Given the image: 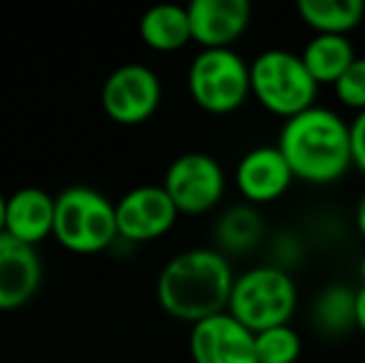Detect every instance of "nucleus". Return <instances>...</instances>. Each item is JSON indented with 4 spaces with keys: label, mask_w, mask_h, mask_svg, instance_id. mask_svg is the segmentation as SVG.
Listing matches in <instances>:
<instances>
[{
    "label": "nucleus",
    "mask_w": 365,
    "mask_h": 363,
    "mask_svg": "<svg viewBox=\"0 0 365 363\" xmlns=\"http://www.w3.org/2000/svg\"><path fill=\"white\" fill-rule=\"evenodd\" d=\"M53 237L73 254L105 252L120 239L115 202L85 184L63 189L55 197Z\"/></svg>",
    "instance_id": "7ed1b4c3"
},
{
    "label": "nucleus",
    "mask_w": 365,
    "mask_h": 363,
    "mask_svg": "<svg viewBox=\"0 0 365 363\" xmlns=\"http://www.w3.org/2000/svg\"><path fill=\"white\" fill-rule=\"evenodd\" d=\"M296 13L316 35H348L365 18L363 0H298Z\"/></svg>",
    "instance_id": "f3484780"
},
{
    "label": "nucleus",
    "mask_w": 365,
    "mask_h": 363,
    "mask_svg": "<svg viewBox=\"0 0 365 363\" xmlns=\"http://www.w3.org/2000/svg\"><path fill=\"white\" fill-rule=\"evenodd\" d=\"M102 110L112 122L135 127L147 122L162 102V80L142 63L120 65L102 85Z\"/></svg>",
    "instance_id": "6e6552de"
},
{
    "label": "nucleus",
    "mask_w": 365,
    "mask_h": 363,
    "mask_svg": "<svg viewBox=\"0 0 365 363\" xmlns=\"http://www.w3.org/2000/svg\"><path fill=\"white\" fill-rule=\"evenodd\" d=\"M338 102L356 112L365 110V55L358 58L346 73L338 78V83L333 85Z\"/></svg>",
    "instance_id": "412c9836"
},
{
    "label": "nucleus",
    "mask_w": 365,
    "mask_h": 363,
    "mask_svg": "<svg viewBox=\"0 0 365 363\" xmlns=\"http://www.w3.org/2000/svg\"><path fill=\"white\" fill-rule=\"evenodd\" d=\"M356 329L365 334V284L356 289Z\"/></svg>",
    "instance_id": "5701e85b"
},
{
    "label": "nucleus",
    "mask_w": 365,
    "mask_h": 363,
    "mask_svg": "<svg viewBox=\"0 0 365 363\" xmlns=\"http://www.w3.org/2000/svg\"><path fill=\"white\" fill-rule=\"evenodd\" d=\"M356 227H358V232H361L363 239H365V192L361 194V199H358V207H356Z\"/></svg>",
    "instance_id": "b1692460"
},
{
    "label": "nucleus",
    "mask_w": 365,
    "mask_h": 363,
    "mask_svg": "<svg viewBox=\"0 0 365 363\" xmlns=\"http://www.w3.org/2000/svg\"><path fill=\"white\" fill-rule=\"evenodd\" d=\"M351 152L353 167L365 175V110L351 120Z\"/></svg>",
    "instance_id": "4be33fe9"
},
{
    "label": "nucleus",
    "mask_w": 365,
    "mask_h": 363,
    "mask_svg": "<svg viewBox=\"0 0 365 363\" xmlns=\"http://www.w3.org/2000/svg\"><path fill=\"white\" fill-rule=\"evenodd\" d=\"M234 182L246 204L259 207L281 199L296 182L284 152L276 145H261L249 150L234 170Z\"/></svg>",
    "instance_id": "9b49d317"
},
{
    "label": "nucleus",
    "mask_w": 365,
    "mask_h": 363,
    "mask_svg": "<svg viewBox=\"0 0 365 363\" xmlns=\"http://www.w3.org/2000/svg\"><path fill=\"white\" fill-rule=\"evenodd\" d=\"M296 180L326 187L348 175L353 167L351 122L331 107L311 110L284 122L276 142Z\"/></svg>",
    "instance_id": "f03ea898"
},
{
    "label": "nucleus",
    "mask_w": 365,
    "mask_h": 363,
    "mask_svg": "<svg viewBox=\"0 0 365 363\" xmlns=\"http://www.w3.org/2000/svg\"><path fill=\"white\" fill-rule=\"evenodd\" d=\"M303 341L291 324L274 326L256 334V359L259 363H296L301 359Z\"/></svg>",
    "instance_id": "aec40b11"
},
{
    "label": "nucleus",
    "mask_w": 365,
    "mask_h": 363,
    "mask_svg": "<svg viewBox=\"0 0 365 363\" xmlns=\"http://www.w3.org/2000/svg\"><path fill=\"white\" fill-rule=\"evenodd\" d=\"M234 279V269L219 249H187L162 267L157 276V301L164 314L194 326L229 309Z\"/></svg>",
    "instance_id": "f257e3e1"
},
{
    "label": "nucleus",
    "mask_w": 365,
    "mask_h": 363,
    "mask_svg": "<svg viewBox=\"0 0 365 363\" xmlns=\"http://www.w3.org/2000/svg\"><path fill=\"white\" fill-rule=\"evenodd\" d=\"M194 105L212 115H231L251 97V65L234 48L199 50L187 73Z\"/></svg>",
    "instance_id": "423d86ee"
},
{
    "label": "nucleus",
    "mask_w": 365,
    "mask_h": 363,
    "mask_svg": "<svg viewBox=\"0 0 365 363\" xmlns=\"http://www.w3.org/2000/svg\"><path fill=\"white\" fill-rule=\"evenodd\" d=\"M5 207H8V197L0 192V234L5 232Z\"/></svg>",
    "instance_id": "393cba45"
},
{
    "label": "nucleus",
    "mask_w": 365,
    "mask_h": 363,
    "mask_svg": "<svg viewBox=\"0 0 365 363\" xmlns=\"http://www.w3.org/2000/svg\"><path fill=\"white\" fill-rule=\"evenodd\" d=\"M192 40L202 50L234 48L251 25L249 0H192L187 5Z\"/></svg>",
    "instance_id": "ddd939ff"
},
{
    "label": "nucleus",
    "mask_w": 365,
    "mask_h": 363,
    "mask_svg": "<svg viewBox=\"0 0 365 363\" xmlns=\"http://www.w3.org/2000/svg\"><path fill=\"white\" fill-rule=\"evenodd\" d=\"M140 38L147 48L157 53H174L192 40V23H189V10L184 5L162 3L149 8L140 18Z\"/></svg>",
    "instance_id": "2eb2a0df"
},
{
    "label": "nucleus",
    "mask_w": 365,
    "mask_h": 363,
    "mask_svg": "<svg viewBox=\"0 0 365 363\" xmlns=\"http://www.w3.org/2000/svg\"><path fill=\"white\" fill-rule=\"evenodd\" d=\"M311 319L318 334L346 336L356 329V291L351 286L331 284L316 296L311 309Z\"/></svg>",
    "instance_id": "6ab92c4d"
},
{
    "label": "nucleus",
    "mask_w": 365,
    "mask_h": 363,
    "mask_svg": "<svg viewBox=\"0 0 365 363\" xmlns=\"http://www.w3.org/2000/svg\"><path fill=\"white\" fill-rule=\"evenodd\" d=\"M120 239L147 244L164 237L177 224L179 209L162 184H142L130 189L115 202Z\"/></svg>",
    "instance_id": "1a4fd4ad"
},
{
    "label": "nucleus",
    "mask_w": 365,
    "mask_h": 363,
    "mask_svg": "<svg viewBox=\"0 0 365 363\" xmlns=\"http://www.w3.org/2000/svg\"><path fill=\"white\" fill-rule=\"evenodd\" d=\"M264 232H266L264 219H261V214L251 204L229 207L219 217L217 227H214V237H217L221 254L251 252L264 239Z\"/></svg>",
    "instance_id": "a211bd4d"
},
{
    "label": "nucleus",
    "mask_w": 365,
    "mask_h": 363,
    "mask_svg": "<svg viewBox=\"0 0 365 363\" xmlns=\"http://www.w3.org/2000/svg\"><path fill=\"white\" fill-rule=\"evenodd\" d=\"M189 356L194 363H259L256 334L224 311L192 326Z\"/></svg>",
    "instance_id": "9d476101"
},
{
    "label": "nucleus",
    "mask_w": 365,
    "mask_h": 363,
    "mask_svg": "<svg viewBox=\"0 0 365 363\" xmlns=\"http://www.w3.org/2000/svg\"><path fill=\"white\" fill-rule=\"evenodd\" d=\"M298 306V289L291 274L281 267H254L234 279L229 314L249 331L261 334L274 326H286Z\"/></svg>",
    "instance_id": "20e7f679"
},
{
    "label": "nucleus",
    "mask_w": 365,
    "mask_h": 363,
    "mask_svg": "<svg viewBox=\"0 0 365 363\" xmlns=\"http://www.w3.org/2000/svg\"><path fill=\"white\" fill-rule=\"evenodd\" d=\"M162 187L179 214H207L224 199L226 172L207 152H184L167 167Z\"/></svg>",
    "instance_id": "0eeeda50"
},
{
    "label": "nucleus",
    "mask_w": 365,
    "mask_h": 363,
    "mask_svg": "<svg viewBox=\"0 0 365 363\" xmlns=\"http://www.w3.org/2000/svg\"><path fill=\"white\" fill-rule=\"evenodd\" d=\"M303 65L318 85H336L338 78L358 60L348 35H313L301 53Z\"/></svg>",
    "instance_id": "dca6fc26"
},
{
    "label": "nucleus",
    "mask_w": 365,
    "mask_h": 363,
    "mask_svg": "<svg viewBox=\"0 0 365 363\" xmlns=\"http://www.w3.org/2000/svg\"><path fill=\"white\" fill-rule=\"evenodd\" d=\"M55 232V197L40 187H23L8 197L5 234L38 247Z\"/></svg>",
    "instance_id": "4468645a"
},
{
    "label": "nucleus",
    "mask_w": 365,
    "mask_h": 363,
    "mask_svg": "<svg viewBox=\"0 0 365 363\" xmlns=\"http://www.w3.org/2000/svg\"><path fill=\"white\" fill-rule=\"evenodd\" d=\"M251 95L264 110L286 120L311 110L321 85L313 80L301 55L269 48L251 60Z\"/></svg>",
    "instance_id": "39448f33"
},
{
    "label": "nucleus",
    "mask_w": 365,
    "mask_h": 363,
    "mask_svg": "<svg viewBox=\"0 0 365 363\" xmlns=\"http://www.w3.org/2000/svg\"><path fill=\"white\" fill-rule=\"evenodd\" d=\"M43 259L38 247L0 234V311L23 309L43 286Z\"/></svg>",
    "instance_id": "f8f14e48"
},
{
    "label": "nucleus",
    "mask_w": 365,
    "mask_h": 363,
    "mask_svg": "<svg viewBox=\"0 0 365 363\" xmlns=\"http://www.w3.org/2000/svg\"><path fill=\"white\" fill-rule=\"evenodd\" d=\"M358 272H361V279H363V284H365V257L361 259V267H358Z\"/></svg>",
    "instance_id": "a878e982"
}]
</instances>
